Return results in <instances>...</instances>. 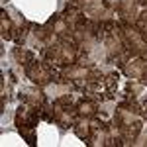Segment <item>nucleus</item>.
<instances>
[{
	"instance_id": "f03ea898",
	"label": "nucleus",
	"mask_w": 147,
	"mask_h": 147,
	"mask_svg": "<svg viewBox=\"0 0 147 147\" xmlns=\"http://www.w3.org/2000/svg\"><path fill=\"white\" fill-rule=\"evenodd\" d=\"M141 122L139 120H134V122H129V124H125L120 127V136L124 139V143H134L136 141V137L139 136V131H141Z\"/></svg>"
},
{
	"instance_id": "f257e3e1",
	"label": "nucleus",
	"mask_w": 147,
	"mask_h": 147,
	"mask_svg": "<svg viewBox=\"0 0 147 147\" xmlns=\"http://www.w3.org/2000/svg\"><path fill=\"white\" fill-rule=\"evenodd\" d=\"M122 69H124V73L127 77H131V79H141V75L147 71V63L143 59H134V61L124 63Z\"/></svg>"
},
{
	"instance_id": "423d86ee",
	"label": "nucleus",
	"mask_w": 147,
	"mask_h": 147,
	"mask_svg": "<svg viewBox=\"0 0 147 147\" xmlns=\"http://www.w3.org/2000/svg\"><path fill=\"white\" fill-rule=\"evenodd\" d=\"M104 86H106V90H110V92L116 90V86H118V73H110V75H106V79H104Z\"/></svg>"
},
{
	"instance_id": "9d476101",
	"label": "nucleus",
	"mask_w": 147,
	"mask_h": 147,
	"mask_svg": "<svg viewBox=\"0 0 147 147\" xmlns=\"http://www.w3.org/2000/svg\"><path fill=\"white\" fill-rule=\"evenodd\" d=\"M139 20H143V22L147 24V10H143V12H141V16H139Z\"/></svg>"
},
{
	"instance_id": "20e7f679",
	"label": "nucleus",
	"mask_w": 147,
	"mask_h": 147,
	"mask_svg": "<svg viewBox=\"0 0 147 147\" xmlns=\"http://www.w3.org/2000/svg\"><path fill=\"white\" fill-rule=\"evenodd\" d=\"M118 12H120L122 20H129V18H134V12H136V0H120V4H118Z\"/></svg>"
},
{
	"instance_id": "7ed1b4c3",
	"label": "nucleus",
	"mask_w": 147,
	"mask_h": 147,
	"mask_svg": "<svg viewBox=\"0 0 147 147\" xmlns=\"http://www.w3.org/2000/svg\"><path fill=\"white\" fill-rule=\"evenodd\" d=\"M77 112L80 118H94L96 116V102L90 98H82L77 106Z\"/></svg>"
},
{
	"instance_id": "39448f33",
	"label": "nucleus",
	"mask_w": 147,
	"mask_h": 147,
	"mask_svg": "<svg viewBox=\"0 0 147 147\" xmlns=\"http://www.w3.org/2000/svg\"><path fill=\"white\" fill-rule=\"evenodd\" d=\"M14 57L18 59L20 65H28V63L34 61V53H32V51H26V49H20V47L14 49Z\"/></svg>"
},
{
	"instance_id": "0eeeda50",
	"label": "nucleus",
	"mask_w": 147,
	"mask_h": 147,
	"mask_svg": "<svg viewBox=\"0 0 147 147\" xmlns=\"http://www.w3.org/2000/svg\"><path fill=\"white\" fill-rule=\"evenodd\" d=\"M26 35H28V24L24 26V28H18V30H14V41L18 43V45H22L24 41H26Z\"/></svg>"
},
{
	"instance_id": "6e6552de",
	"label": "nucleus",
	"mask_w": 147,
	"mask_h": 147,
	"mask_svg": "<svg viewBox=\"0 0 147 147\" xmlns=\"http://www.w3.org/2000/svg\"><path fill=\"white\" fill-rule=\"evenodd\" d=\"M20 129V134H22L26 139H28V143L30 145H35V134L34 131H30V129H26V125H22V127H18Z\"/></svg>"
},
{
	"instance_id": "1a4fd4ad",
	"label": "nucleus",
	"mask_w": 147,
	"mask_h": 147,
	"mask_svg": "<svg viewBox=\"0 0 147 147\" xmlns=\"http://www.w3.org/2000/svg\"><path fill=\"white\" fill-rule=\"evenodd\" d=\"M139 90H141V84H134V82H127V86H125V96H129V92H134V96H136Z\"/></svg>"
}]
</instances>
